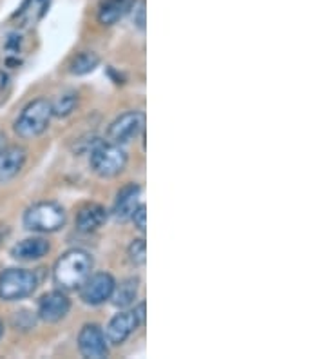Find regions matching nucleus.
<instances>
[{
    "instance_id": "nucleus-1",
    "label": "nucleus",
    "mask_w": 326,
    "mask_h": 359,
    "mask_svg": "<svg viewBox=\"0 0 326 359\" xmlns=\"http://www.w3.org/2000/svg\"><path fill=\"white\" fill-rule=\"evenodd\" d=\"M93 258L83 249L67 250L53 269V280L62 290H76L91 276Z\"/></svg>"
},
{
    "instance_id": "nucleus-2",
    "label": "nucleus",
    "mask_w": 326,
    "mask_h": 359,
    "mask_svg": "<svg viewBox=\"0 0 326 359\" xmlns=\"http://www.w3.org/2000/svg\"><path fill=\"white\" fill-rule=\"evenodd\" d=\"M53 109L46 98H36L22 109L15 120V133L20 138H35L49 128Z\"/></svg>"
},
{
    "instance_id": "nucleus-3",
    "label": "nucleus",
    "mask_w": 326,
    "mask_h": 359,
    "mask_svg": "<svg viewBox=\"0 0 326 359\" xmlns=\"http://www.w3.org/2000/svg\"><path fill=\"white\" fill-rule=\"evenodd\" d=\"M39 276L27 269H8L0 272V299L17 302L35 292L39 287Z\"/></svg>"
},
{
    "instance_id": "nucleus-4",
    "label": "nucleus",
    "mask_w": 326,
    "mask_h": 359,
    "mask_svg": "<svg viewBox=\"0 0 326 359\" xmlns=\"http://www.w3.org/2000/svg\"><path fill=\"white\" fill-rule=\"evenodd\" d=\"M65 212L55 202H39L31 205L24 215V225L33 232H57L64 227Z\"/></svg>"
},
{
    "instance_id": "nucleus-5",
    "label": "nucleus",
    "mask_w": 326,
    "mask_h": 359,
    "mask_svg": "<svg viewBox=\"0 0 326 359\" xmlns=\"http://www.w3.org/2000/svg\"><path fill=\"white\" fill-rule=\"evenodd\" d=\"M127 165V153L122 149V145L100 144L91 151V169L102 178H113L120 175Z\"/></svg>"
},
{
    "instance_id": "nucleus-6",
    "label": "nucleus",
    "mask_w": 326,
    "mask_h": 359,
    "mask_svg": "<svg viewBox=\"0 0 326 359\" xmlns=\"http://www.w3.org/2000/svg\"><path fill=\"white\" fill-rule=\"evenodd\" d=\"M145 114L142 111H127L120 114L111 126H109L107 138L113 144H127L129 140L136 138L140 133H144Z\"/></svg>"
},
{
    "instance_id": "nucleus-7",
    "label": "nucleus",
    "mask_w": 326,
    "mask_h": 359,
    "mask_svg": "<svg viewBox=\"0 0 326 359\" xmlns=\"http://www.w3.org/2000/svg\"><path fill=\"white\" fill-rule=\"evenodd\" d=\"M114 278L107 272H96L93 276L87 278L82 285H80V298L87 305H102L107 299H111L114 290Z\"/></svg>"
},
{
    "instance_id": "nucleus-8",
    "label": "nucleus",
    "mask_w": 326,
    "mask_h": 359,
    "mask_svg": "<svg viewBox=\"0 0 326 359\" xmlns=\"http://www.w3.org/2000/svg\"><path fill=\"white\" fill-rule=\"evenodd\" d=\"M79 348L83 358L102 359L107 358V337L104 330L95 323L83 325L79 334Z\"/></svg>"
},
{
    "instance_id": "nucleus-9",
    "label": "nucleus",
    "mask_w": 326,
    "mask_h": 359,
    "mask_svg": "<svg viewBox=\"0 0 326 359\" xmlns=\"http://www.w3.org/2000/svg\"><path fill=\"white\" fill-rule=\"evenodd\" d=\"M69 311L71 302L62 290H53V292L43 294L39 302L40 320L48 321V323H57L62 318H65Z\"/></svg>"
},
{
    "instance_id": "nucleus-10",
    "label": "nucleus",
    "mask_w": 326,
    "mask_h": 359,
    "mask_svg": "<svg viewBox=\"0 0 326 359\" xmlns=\"http://www.w3.org/2000/svg\"><path fill=\"white\" fill-rule=\"evenodd\" d=\"M140 327V321L135 312H120L109 321L105 329V337L111 345H122L130 334Z\"/></svg>"
},
{
    "instance_id": "nucleus-11",
    "label": "nucleus",
    "mask_w": 326,
    "mask_h": 359,
    "mask_svg": "<svg viewBox=\"0 0 326 359\" xmlns=\"http://www.w3.org/2000/svg\"><path fill=\"white\" fill-rule=\"evenodd\" d=\"M27 153L20 145H6L0 151V182H8L22 171Z\"/></svg>"
},
{
    "instance_id": "nucleus-12",
    "label": "nucleus",
    "mask_w": 326,
    "mask_h": 359,
    "mask_svg": "<svg viewBox=\"0 0 326 359\" xmlns=\"http://www.w3.org/2000/svg\"><path fill=\"white\" fill-rule=\"evenodd\" d=\"M140 198H142V187L136 184H130L127 187H123L116 196V202L113 207L114 218L120 219V222H125L133 216V212L136 210V207L140 205Z\"/></svg>"
},
{
    "instance_id": "nucleus-13",
    "label": "nucleus",
    "mask_w": 326,
    "mask_h": 359,
    "mask_svg": "<svg viewBox=\"0 0 326 359\" xmlns=\"http://www.w3.org/2000/svg\"><path fill=\"white\" fill-rule=\"evenodd\" d=\"M49 241L43 238H27V240L18 241L17 245L11 249V256L20 262H33L40 259L49 252Z\"/></svg>"
},
{
    "instance_id": "nucleus-14",
    "label": "nucleus",
    "mask_w": 326,
    "mask_h": 359,
    "mask_svg": "<svg viewBox=\"0 0 326 359\" xmlns=\"http://www.w3.org/2000/svg\"><path fill=\"white\" fill-rule=\"evenodd\" d=\"M107 222V210L98 203L82 207L76 216V229L82 232H95Z\"/></svg>"
},
{
    "instance_id": "nucleus-15",
    "label": "nucleus",
    "mask_w": 326,
    "mask_h": 359,
    "mask_svg": "<svg viewBox=\"0 0 326 359\" xmlns=\"http://www.w3.org/2000/svg\"><path fill=\"white\" fill-rule=\"evenodd\" d=\"M135 4L136 0H105L100 6V11H98V20L104 26H113Z\"/></svg>"
},
{
    "instance_id": "nucleus-16",
    "label": "nucleus",
    "mask_w": 326,
    "mask_h": 359,
    "mask_svg": "<svg viewBox=\"0 0 326 359\" xmlns=\"http://www.w3.org/2000/svg\"><path fill=\"white\" fill-rule=\"evenodd\" d=\"M49 8V0H26L18 9V20L22 26H33L46 15Z\"/></svg>"
},
{
    "instance_id": "nucleus-17",
    "label": "nucleus",
    "mask_w": 326,
    "mask_h": 359,
    "mask_svg": "<svg viewBox=\"0 0 326 359\" xmlns=\"http://www.w3.org/2000/svg\"><path fill=\"white\" fill-rule=\"evenodd\" d=\"M136 294H138V280H136V278H127V280H123L120 285H114L111 299H113V303L116 307L125 309L135 303Z\"/></svg>"
},
{
    "instance_id": "nucleus-18",
    "label": "nucleus",
    "mask_w": 326,
    "mask_h": 359,
    "mask_svg": "<svg viewBox=\"0 0 326 359\" xmlns=\"http://www.w3.org/2000/svg\"><path fill=\"white\" fill-rule=\"evenodd\" d=\"M98 64H100V58H98V55H96V53L83 51V53H80L79 57L73 58V62H71V66H69V71L73 73V75H87V73L95 71L96 67H98Z\"/></svg>"
},
{
    "instance_id": "nucleus-19",
    "label": "nucleus",
    "mask_w": 326,
    "mask_h": 359,
    "mask_svg": "<svg viewBox=\"0 0 326 359\" xmlns=\"http://www.w3.org/2000/svg\"><path fill=\"white\" fill-rule=\"evenodd\" d=\"M127 255H129L130 263L136 265V267L145 265V259H147V245H145L144 238L133 240V243L129 245V250H127Z\"/></svg>"
},
{
    "instance_id": "nucleus-20",
    "label": "nucleus",
    "mask_w": 326,
    "mask_h": 359,
    "mask_svg": "<svg viewBox=\"0 0 326 359\" xmlns=\"http://www.w3.org/2000/svg\"><path fill=\"white\" fill-rule=\"evenodd\" d=\"M76 104H79V98H76V95H73V93H69V95H64L60 100H57L55 104H51L53 114H55V116H67V114L73 113L74 107H76Z\"/></svg>"
},
{
    "instance_id": "nucleus-21",
    "label": "nucleus",
    "mask_w": 326,
    "mask_h": 359,
    "mask_svg": "<svg viewBox=\"0 0 326 359\" xmlns=\"http://www.w3.org/2000/svg\"><path fill=\"white\" fill-rule=\"evenodd\" d=\"M130 218H133V222H135V225L140 229V231L142 232L145 231V227H147V209H145L144 203H140V205L136 207V210L133 212Z\"/></svg>"
},
{
    "instance_id": "nucleus-22",
    "label": "nucleus",
    "mask_w": 326,
    "mask_h": 359,
    "mask_svg": "<svg viewBox=\"0 0 326 359\" xmlns=\"http://www.w3.org/2000/svg\"><path fill=\"white\" fill-rule=\"evenodd\" d=\"M135 24L140 27V29H144L145 27V2H138V6L135 4Z\"/></svg>"
},
{
    "instance_id": "nucleus-23",
    "label": "nucleus",
    "mask_w": 326,
    "mask_h": 359,
    "mask_svg": "<svg viewBox=\"0 0 326 359\" xmlns=\"http://www.w3.org/2000/svg\"><path fill=\"white\" fill-rule=\"evenodd\" d=\"M136 314V318H138V321H140V325H144L145 323V302H142L138 305V307L135 309V311H133Z\"/></svg>"
},
{
    "instance_id": "nucleus-24",
    "label": "nucleus",
    "mask_w": 326,
    "mask_h": 359,
    "mask_svg": "<svg viewBox=\"0 0 326 359\" xmlns=\"http://www.w3.org/2000/svg\"><path fill=\"white\" fill-rule=\"evenodd\" d=\"M4 147H6V136L0 135V151L4 149Z\"/></svg>"
},
{
    "instance_id": "nucleus-25",
    "label": "nucleus",
    "mask_w": 326,
    "mask_h": 359,
    "mask_svg": "<svg viewBox=\"0 0 326 359\" xmlns=\"http://www.w3.org/2000/svg\"><path fill=\"white\" fill-rule=\"evenodd\" d=\"M4 336V325H2V321H0V337Z\"/></svg>"
},
{
    "instance_id": "nucleus-26",
    "label": "nucleus",
    "mask_w": 326,
    "mask_h": 359,
    "mask_svg": "<svg viewBox=\"0 0 326 359\" xmlns=\"http://www.w3.org/2000/svg\"><path fill=\"white\" fill-rule=\"evenodd\" d=\"M0 240H2V234H0Z\"/></svg>"
}]
</instances>
